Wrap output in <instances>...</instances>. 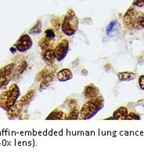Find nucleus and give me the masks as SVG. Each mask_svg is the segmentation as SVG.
Returning <instances> with one entry per match:
<instances>
[{
    "instance_id": "1",
    "label": "nucleus",
    "mask_w": 144,
    "mask_h": 156,
    "mask_svg": "<svg viewBox=\"0 0 144 156\" xmlns=\"http://www.w3.org/2000/svg\"><path fill=\"white\" fill-rule=\"evenodd\" d=\"M124 25L128 30H140L144 28V14L138 12L134 6L126 11L123 17Z\"/></svg>"
},
{
    "instance_id": "2",
    "label": "nucleus",
    "mask_w": 144,
    "mask_h": 156,
    "mask_svg": "<svg viewBox=\"0 0 144 156\" xmlns=\"http://www.w3.org/2000/svg\"><path fill=\"white\" fill-rule=\"evenodd\" d=\"M104 107V99L103 97L98 96L90 99L85 104L80 110V117L82 120H88L93 118Z\"/></svg>"
},
{
    "instance_id": "3",
    "label": "nucleus",
    "mask_w": 144,
    "mask_h": 156,
    "mask_svg": "<svg viewBox=\"0 0 144 156\" xmlns=\"http://www.w3.org/2000/svg\"><path fill=\"white\" fill-rule=\"evenodd\" d=\"M20 90L16 84L11 85L9 88L0 95V107L6 112L15 105L20 98Z\"/></svg>"
},
{
    "instance_id": "4",
    "label": "nucleus",
    "mask_w": 144,
    "mask_h": 156,
    "mask_svg": "<svg viewBox=\"0 0 144 156\" xmlns=\"http://www.w3.org/2000/svg\"><path fill=\"white\" fill-rule=\"evenodd\" d=\"M79 19L73 9H69L62 22L61 29L64 35L72 36L79 29Z\"/></svg>"
},
{
    "instance_id": "5",
    "label": "nucleus",
    "mask_w": 144,
    "mask_h": 156,
    "mask_svg": "<svg viewBox=\"0 0 144 156\" xmlns=\"http://www.w3.org/2000/svg\"><path fill=\"white\" fill-rule=\"evenodd\" d=\"M35 91L34 90H30L29 92H27L21 99L16 101L15 105L9 109V112H7L9 119H14L18 116V115L21 112L22 109L24 108V107L28 105L33 99L35 94Z\"/></svg>"
},
{
    "instance_id": "6",
    "label": "nucleus",
    "mask_w": 144,
    "mask_h": 156,
    "mask_svg": "<svg viewBox=\"0 0 144 156\" xmlns=\"http://www.w3.org/2000/svg\"><path fill=\"white\" fill-rule=\"evenodd\" d=\"M15 68L16 64L14 63H10L0 69V89L5 88L7 87L13 78Z\"/></svg>"
},
{
    "instance_id": "7",
    "label": "nucleus",
    "mask_w": 144,
    "mask_h": 156,
    "mask_svg": "<svg viewBox=\"0 0 144 156\" xmlns=\"http://www.w3.org/2000/svg\"><path fill=\"white\" fill-rule=\"evenodd\" d=\"M33 42L31 36L27 34H24L20 35V37L17 39L16 43L14 44L15 48L17 51L20 53H24V52L29 50L32 47Z\"/></svg>"
},
{
    "instance_id": "8",
    "label": "nucleus",
    "mask_w": 144,
    "mask_h": 156,
    "mask_svg": "<svg viewBox=\"0 0 144 156\" xmlns=\"http://www.w3.org/2000/svg\"><path fill=\"white\" fill-rule=\"evenodd\" d=\"M68 50H69V42L67 39H63L54 49L56 60L58 61H62L68 55Z\"/></svg>"
},
{
    "instance_id": "9",
    "label": "nucleus",
    "mask_w": 144,
    "mask_h": 156,
    "mask_svg": "<svg viewBox=\"0 0 144 156\" xmlns=\"http://www.w3.org/2000/svg\"><path fill=\"white\" fill-rule=\"evenodd\" d=\"M100 94V90L98 87H97L95 85L90 84L86 86L83 90V95L86 99H93L97 97H98Z\"/></svg>"
},
{
    "instance_id": "10",
    "label": "nucleus",
    "mask_w": 144,
    "mask_h": 156,
    "mask_svg": "<svg viewBox=\"0 0 144 156\" xmlns=\"http://www.w3.org/2000/svg\"><path fill=\"white\" fill-rule=\"evenodd\" d=\"M42 59H43V61L46 63H47V64H49V65L53 64V62H54V60L56 59L54 53V49L49 47L46 49V50H44L42 51Z\"/></svg>"
},
{
    "instance_id": "11",
    "label": "nucleus",
    "mask_w": 144,
    "mask_h": 156,
    "mask_svg": "<svg viewBox=\"0 0 144 156\" xmlns=\"http://www.w3.org/2000/svg\"><path fill=\"white\" fill-rule=\"evenodd\" d=\"M120 31V24L117 20H112L107 28V35L113 37L118 35Z\"/></svg>"
},
{
    "instance_id": "12",
    "label": "nucleus",
    "mask_w": 144,
    "mask_h": 156,
    "mask_svg": "<svg viewBox=\"0 0 144 156\" xmlns=\"http://www.w3.org/2000/svg\"><path fill=\"white\" fill-rule=\"evenodd\" d=\"M72 78H73V74L71 70L68 69V68H64V69L60 70L57 73V79L60 82L69 81L72 79Z\"/></svg>"
},
{
    "instance_id": "13",
    "label": "nucleus",
    "mask_w": 144,
    "mask_h": 156,
    "mask_svg": "<svg viewBox=\"0 0 144 156\" xmlns=\"http://www.w3.org/2000/svg\"><path fill=\"white\" fill-rule=\"evenodd\" d=\"M128 114V109L125 107H120L115 111L113 114V119L114 120H126V118Z\"/></svg>"
},
{
    "instance_id": "14",
    "label": "nucleus",
    "mask_w": 144,
    "mask_h": 156,
    "mask_svg": "<svg viewBox=\"0 0 144 156\" xmlns=\"http://www.w3.org/2000/svg\"><path fill=\"white\" fill-rule=\"evenodd\" d=\"M67 119V115L62 111L56 109L47 116L46 120H64Z\"/></svg>"
},
{
    "instance_id": "15",
    "label": "nucleus",
    "mask_w": 144,
    "mask_h": 156,
    "mask_svg": "<svg viewBox=\"0 0 144 156\" xmlns=\"http://www.w3.org/2000/svg\"><path fill=\"white\" fill-rule=\"evenodd\" d=\"M53 78H54V72H52V73L49 74L48 76H46V77L41 82L40 87H39V90H40V91H42V90L47 89L48 87L51 85V83H53Z\"/></svg>"
},
{
    "instance_id": "16",
    "label": "nucleus",
    "mask_w": 144,
    "mask_h": 156,
    "mask_svg": "<svg viewBox=\"0 0 144 156\" xmlns=\"http://www.w3.org/2000/svg\"><path fill=\"white\" fill-rule=\"evenodd\" d=\"M135 78V74L131 72H120L118 74V79L121 82L132 81Z\"/></svg>"
},
{
    "instance_id": "17",
    "label": "nucleus",
    "mask_w": 144,
    "mask_h": 156,
    "mask_svg": "<svg viewBox=\"0 0 144 156\" xmlns=\"http://www.w3.org/2000/svg\"><path fill=\"white\" fill-rule=\"evenodd\" d=\"M52 72H54V71H53V70L50 69L49 68H44L42 71H41V72L37 75L36 81L42 82L46 76H48V75H49V74H51Z\"/></svg>"
},
{
    "instance_id": "18",
    "label": "nucleus",
    "mask_w": 144,
    "mask_h": 156,
    "mask_svg": "<svg viewBox=\"0 0 144 156\" xmlns=\"http://www.w3.org/2000/svg\"><path fill=\"white\" fill-rule=\"evenodd\" d=\"M52 43H53V40L48 39L47 37L45 36L39 40V42H38V46H40L42 50H44L47 49V48L50 47Z\"/></svg>"
},
{
    "instance_id": "19",
    "label": "nucleus",
    "mask_w": 144,
    "mask_h": 156,
    "mask_svg": "<svg viewBox=\"0 0 144 156\" xmlns=\"http://www.w3.org/2000/svg\"><path fill=\"white\" fill-rule=\"evenodd\" d=\"M80 115V110L77 107L72 108L71 111L70 112L69 115H67V120H76L79 119V117Z\"/></svg>"
},
{
    "instance_id": "20",
    "label": "nucleus",
    "mask_w": 144,
    "mask_h": 156,
    "mask_svg": "<svg viewBox=\"0 0 144 156\" xmlns=\"http://www.w3.org/2000/svg\"><path fill=\"white\" fill-rule=\"evenodd\" d=\"M42 31V21L41 20H38L34 27L31 28L29 31L30 34H33V35H39Z\"/></svg>"
},
{
    "instance_id": "21",
    "label": "nucleus",
    "mask_w": 144,
    "mask_h": 156,
    "mask_svg": "<svg viewBox=\"0 0 144 156\" xmlns=\"http://www.w3.org/2000/svg\"><path fill=\"white\" fill-rule=\"evenodd\" d=\"M27 67V63L26 62V61H22V62H20V64H19L17 66H16V68H15V71H14L15 74H16V75H20V74H22L24 71H25Z\"/></svg>"
},
{
    "instance_id": "22",
    "label": "nucleus",
    "mask_w": 144,
    "mask_h": 156,
    "mask_svg": "<svg viewBox=\"0 0 144 156\" xmlns=\"http://www.w3.org/2000/svg\"><path fill=\"white\" fill-rule=\"evenodd\" d=\"M45 36L47 37L48 39H54L55 38V31L53 29H51V28H49V29H46V31H45Z\"/></svg>"
},
{
    "instance_id": "23",
    "label": "nucleus",
    "mask_w": 144,
    "mask_h": 156,
    "mask_svg": "<svg viewBox=\"0 0 144 156\" xmlns=\"http://www.w3.org/2000/svg\"><path fill=\"white\" fill-rule=\"evenodd\" d=\"M140 119V116L138 114L135 113V112H130L128 113L126 120H139Z\"/></svg>"
},
{
    "instance_id": "24",
    "label": "nucleus",
    "mask_w": 144,
    "mask_h": 156,
    "mask_svg": "<svg viewBox=\"0 0 144 156\" xmlns=\"http://www.w3.org/2000/svg\"><path fill=\"white\" fill-rule=\"evenodd\" d=\"M133 6L137 7H142L144 6V0H134Z\"/></svg>"
},
{
    "instance_id": "25",
    "label": "nucleus",
    "mask_w": 144,
    "mask_h": 156,
    "mask_svg": "<svg viewBox=\"0 0 144 156\" xmlns=\"http://www.w3.org/2000/svg\"><path fill=\"white\" fill-rule=\"evenodd\" d=\"M139 85L141 90L144 91V75H141L140 77H139Z\"/></svg>"
},
{
    "instance_id": "26",
    "label": "nucleus",
    "mask_w": 144,
    "mask_h": 156,
    "mask_svg": "<svg viewBox=\"0 0 144 156\" xmlns=\"http://www.w3.org/2000/svg\"><path fill=\"white\" fill-rule=\"evenodd\" d=\"M10 51L12 52L13 53H16V48H14V47H12V48H10Z\"/></svg>"
},
{
    "instance_id": "27",
    "label": "nucleus",
    "mask_w": 144,
    "mask_h": 156,
    "mask_svg": "<svg viewBox=\"0 0 144 156\" xmlns=\"http://www.w3.org/2000/svg\"><path fill=\"white\" fill-rule=\"evenodd\" d=\"M112 119H114L113 117H111V118H107V119H106V120H112Z\"/></svg>"
}]
</instances>
